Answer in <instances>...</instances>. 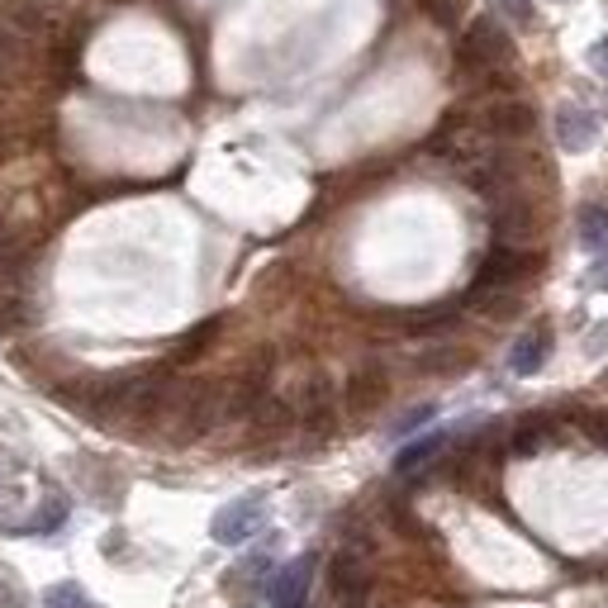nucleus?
<instances>
[{
	"mask_svg": "<svg viewBox=\"0 0 608 608\" xmlns=\"http://www.w3.org/2000/svg\"><path fill=\"white\" fill-rule=\"evenodd\" d=\"M328 585H333V599L343 608H366L371 599V561L362 547H343L337 557L328 561Z\"/></svg>",
	"mask_w": 608,
	"mask_h": 608,
	"instance_id": "1",
	"label": "nucleus"
},
{
	"mask_svg": "<svg viewBox=\"0 0 608 608\" xmlns=\"http://www.w3.org/2000/svg\"><path fill=\"white\" fill-rule=\"evenodd\" d=\"M513 62V39L494 20H475L461 39V67L471 71H494V67H509Z\"/></svg>",
	"mask_w": 608,
	"mask_h": 608,
	"instance_id": "2",
	"label": "nucleus"
},
{
	"mask_svg": "<svg viewBox=\"0 0 608 608\" xmlns=\"http://www.w3.org/2000/svg\"><path fill=\"white\" fill-rule=\"evenodd\" d=\"M262 518H266V504L253 494V499H234V504H224L219 513H214V523H209V532H214V542H224V547H238V542H247L253 532L262 528Z\"/></svg>",
	"mask_w": 608,
	"mask_h": 608,
	"instance_id": "3",
	"label": "nucleus"
},
{
	"mask_svg": "<svg viewBox=\"0 0 608 608\" xmlns=\"http://www.w3.org/2000/svg\"><path fill=\"white\" fill-rule=\"evenodd\" d=\"M310 585H314V557L304 551V557H295V561L276 576V585H272V608H304V599H310Z\"/></svg>",
	"mask_w": 608,
	"mask_h": 608,
	"instance_id": "4",
	"label": "nucleus"
},
{
	"mask_svg": "<svg viewBox=\"0 0 608 608\" xmlns=\"http://www.w3.org/2000/svg\"><path fill=\"white\" fill-rule=\"evenodd\" d=\"M595 138H599L595 110H585V105H561V110H557V143H561V148L566 153H585Z\"/></svg>",
	"mask_w": 608,
	"mask_h": 608,
	"instance_id": "5",
	"label": "nucleus"
},
{
	"mask_svg": "<svg viewBox=\"0 0 608 608\" xmlns=\"http://www.w3.org/2000/svg\"><path fill=\"white\" fill-rule=\"evenodd\" d=\"M480 124H486L494 138H523V134H532V110L523 100H490L486 110H480Z\"/></svg>",
	"mask_w": 608,
	"mask_h": 608,
	"instance_id": "6",
	"label": "nucleus"
},
{
	"mask_svg": "<svg viewBox=\"0 0 608 608\" xmlns=\"http://www.w3.org/2000/svg\"><path fill=\"white\" fill-rule=\"evenodd\" d=\"M528 272H532V257L518 253V247H494V253L480 262V281H486V285H509V291H513V285L523 281Z\"/></svg>",
	"mask_w": 608,
	"mask_h": 608,
	"instance_id": "7",
	"label": "nucleus"
},
{
	"mask_svg": "<svg viewBox=\"0 0 608 608\" xmlns=\"http://www.w3.org/2000/svg\"><path fill=\"white\" fill-rule=\"evenodd\" d=\"M385 390H390L385 371L381 366H362L347 381V409H352V414H366V409H375V404L385 400Z\"/></svg>",
	"mask_w": 608,
	"mask_h": 608,
	"instance_id": "8",
	"label": "nucleus"
},
{
	"mask_svg": "<svg viewBox=\"0 0 608 608\" xmlns=\"http://www.w3.org/2000/svg\"><path fill=\"white\" fill-rule=\"evenodd\" d=\"M300 414H304V423H310V428H318V433H324V428L333 423V385L324 381V375H314V381L304 385Z\"/></svg>",
	"mask_w": 608,
	"mask_h": 608,
	"instance_id": "9",
	"label": "nucleus"
},
{
	"mask_svg": "<svg viewBox=\"0 0 608 608\" xmlns=\"http://www.w3.org/2000/svg\"><path fill=\"white\" fill-rule=\"evenodd\" d=\"M467 304H471V310H480V314H490V318H509L518 310V300H513L509 285H486V281L471 285Z\"/></svg>",
	"mask_w": 608,
	"mask_h": 608,
	"instance_id": "10",
	"label": "nucleus"
},
{
	"mask_svg": "<svg viewBox=\"0 0 608 608\" xmlns=\"http://www.w3.org/2000/svg\"><path fill=\"white\" fill-rule=\"evenodd\" d=\"M266 570H272V561H266V557H253V561H243L238 570H234V576H228V595H234V599H257L262 595V585H266Z\"/></svg>",
	"mask_w": 608,
	"mask_h": 608,
	"instance_id": "11",
	"label": "nucleus"
},
{
	"mask_svg": "<svg viewBox=\"0 0 608 608\" xmlns=\"http://www.w3.org/2000/svg\"><path fill=\"white\" fill-rule=\"evenodd\" d=\"M580 243L589 247V253H608V209L604 205L580 209Z\"/></svg>",
	"mask_w": 608,
	"mask_h": 608,
	"instance_id": "12",
	"label": "nucleus"
},
{
	"mask_svg": "<svg viewBox=\"0 0 608 608\" xmlns=\"http://www.w3.org/2000/svg\"><path fill=\"white\" fill-rule=\"evenodd\" d=\"M547 362V333H528V337H518V347H513V356H509V366L518 371V375H532Z\"/></svg>",
	"mask_w": 608,
	"mask_h": 608,
	"instance_id": "13",
	"label": "nucleus"
},
{
	"mask_svg": "<svg viewBox=\"0 0 608 608\" xmlns=\"http://www.w3.org/2000/svg\"><path fill=\"white\" fill-rule=\"evenodd\" d=\"M253 423L262 428V433H281V428H291V404L276 400V395H266V400L253 409Z\"/></svg>",
	"mask_w": 608,
	"mask_h": 608,
	"instance_id": "14",
	"label": "nucleus"
},
{
	"mask_svg": "<svg viewBox=\"0 0 608 608\" xmlns=\"http://www.w3.org/2000/svg\"><path fill=\"white\" fill-rule=\"evenodd\" d=\"M214 337H219V318H205L200 328L182 337V347H176V362H195V356H200V352L214 343Z\"/></svg>",
	"mask_w": 608,
	"mask_h": 608,
	"instance_id": "15",
	"label": "nucleus"
},
{
	"mask_svg": "<svg viewBox=\"0 0 608 608\" xmlns=\"http://www.w3.org/2000/svg\"><path fill=\"white\" fill-rule=\"evenodd\" d=\"M442 442H447V438H442V433H433V438H423V442H414V447H404V452L395 457V471H400V475L419 471L428 457H433V452H442Z\"/></svg>",
	"mask_w": 608,
	"mask_h": 608,
	"instance_id": "16",
	"label": "nucleus"
},
{
	"mask_svg": "<svg viewBox=\"0 0 608 608\" xmlns=\"http://www.w3.org/2000/svg\"><path fill=\"white\" fill-rule=\"evenodd\" d=\"M43 604L48 608H91V599H86L77 585H52L48 595H43Z\"/></svg>",
	"mask_w": 608,
	"mask_h": 608,
	"instance_id": "17",
	"label": "nucleus"
},
{
	"mask_svg": "<svg viewBox=\"0 0 608 608\" xmlns=\"http://www.w3.org/2000/svg\"><path fill=\"white\" fill-rule=\"evenodd\" d=\"M494 6L504 10V14H509V20H513L518 29H528L532 20H538V14H532V0H494Z\"/></svg>",
	"mask_w": 608,
	"mask_h": 608,
	"instance_id": "18",
	"label": "nucleus"
},
{
	"mask_svg": "<svg viewBox=\"0 0 608 608\" xmlns=\"http://www.w3.org/2000/svg\"><path fill=\"white\" fill-rule=\"evenodd\" d=\"M428 10H433L438 24H457L461 10H467V0H428Z\"/></svg>",
	"mask_w": 608,
	"mask_h": 608,
	"instance_id": "19",
	"label": "nucleus"
},
{
	"mask_svg": "<svg viewBox=\"0 0 608 608\" xmlns=\"http://www.w3.org/2000/svg\"><path fill=\"white\" fill-rule=\"evenodd\" d=\"M419 366L423 371H457V366H467V356H461V352H438V356H423Z\"/></svg>",
	"mask_w": 608,
	"mask_h": 608,
	"instance_id": "20",
	"label": "nucleus"
},
{
	"mask_svg": "<svg viewBox=\"0 0 608 608\" xmlns=\"http://www.w3.org/2000/svg\"><path fill=\"white\" fill-rule=\"evenodd\" d=\"M62 518H67V504H62V499H52V504H48L39 518H33V532H48V528H58Z\"/></svg>",
	"mask_w": 608,
	"mask_h": 608,
	"instance_id": "21",
	"label": "nucleus"
},
{
	"mask_svg": "<svg viewBox=\"0 0 608 608\" xmlns=\"http://www.w3.org/2000/svg\"><path fill=\"white\" fill-rule=\"evenodd\" d=\"M589 67H595L599 77H608V39H599L595 48H589Z\"/></svg>",
	"mask_w": 608,
	"mask_h": 608,
	"instance_id": "22",
	"label": "nucleus"
},
{
	"mask_svg": "<svg viewBox=\"0 0 608 608\" xmlns=\"http://www.w3.org/2000/svg\"><path fill=\"white\" fill-rule=\"evenodd\" d=\"M423 419H433V409H428V404H423V409H414V414H409V419L400 423V433H414V428H419Z\"/></svg>",
	"mask_w": 608,
	"mask_h": 608,
	"instance_id": "23",
	"label": "nucleus"
},
{
	"mask_svg": "<svg viewBox=\"0 0 608 608\" xmlns=\"http://www.w3.org/2000/svg\"><path fill=\"white\" fill-rule=\"evenodd\" d=\"M589 281H595V285H599V291H608V262H604V266H599V272H595V276H589Z\"/></svg>",
	"mask_w": 608,
	"mask_h": 608,
	"instance_id": "24",
	"label": "nucleus"
},
{
	"mask_svg": "<svg viewBox=\"0 0 608 608\" xmlns=\"http://www.w3.org/2000/svg\"><path fill=\"white\" fill-rule=\"evenodd\" d=\"M0 148H6V143H0Z\"/></svg>",
	"mask_w": 608,
	"mask_h": 608,
	"instance_id": "25",
	"label": "nucleus"
}]
</instances>
